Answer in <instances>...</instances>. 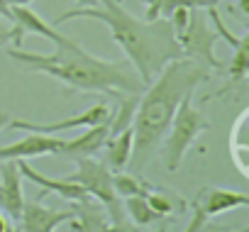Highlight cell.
Masks as SVG:
<instances>
[{
    "label": "cell",
    "instance_id": "obj_1",
    "mask_svg": "<svg viewBox=\"0 0 249 232\" xmlns=\"http://www.w3.org/2000/svg\"><path fill=\"white\" fill-rule=\"evenodd\" d=\"M100 3H103V10H98L95 5L66 10L54 20V25H61V22H69L76 18L103 22L110 30L112 39L117 42V47L124 52V56H127V61L132 64V69L137 71V76L142 78L144 86L161 71L164 64L183 56L181 44H178L169 20H164V18L152 20V22L140 20L122 8V0H100Z\"/></svg>",
    "mask_w": 249,
    "mask_h": 232
},
{
    "label": "cell",
    "instance_id": "obj_2",
    "mask_svg": "<svg viewBox=\"0 0 249 232\" xmlns=\"http://www.w3.org/2000/svg\"><path fill=\"white\" fill-rule=\"evenodd\" d=\"M54 47V54H32L22 52L20 47H10L8 56L27 71L52 76L59 83L81 93H105L117 98L120 93H142L147 88L130 61L98 59L73 39Z\"/></svg>",
    "mask_w": 249,
    "mask_h": 232
},
{
    "label": "cell",
    "instance_id": "obj_3",
    "mask_svg": "<svg viewBox=\"0 0 249 232\" xmlns=\"http://www.w3.org/2000/svg\"><path fill=\"white\" fill-rule=\"evenodd\" d=\"M208 78H210V69L205 64L191 56H178L164 64L161 71L147 83V88L137 100L135 120H132L135 147L130 161H135V166L147 164V159L161 144L178 103L186 95L196 93V88L203 86Z\"/></svg>",
    "mask_w": 249,
    "mask_h": 232
},
{
    "label": "cell",
    "instance_id": "obj_4",
    "mask_svg": "<svg viewBox=\"0 0 249 232\" xmlns=\"http://www.w3.org/2000/svg\"><path fill=\"white\" fill-rule=\"evenodd\" d=\"M76 164H78V169L73 174H69L66 178L83 186V191L105 208V213L110 217V230H132V225H127V220H124L122 198L115 193L112 171L107 169V164L98 161L93 157H78Z\"/></svg>",
    "mask_w": 249,
    "mask_h": 232
},
{
    "label": "cell",
    "instance_id": "obj_5",
    "mask_svg": "<svg viewBox=\"0 0 249 232\" xmlns=\"http://www.w3.org/2000/svg\"><path fill=\"white\" fill-rule=\"evenodd\" d=\"M210 127V120L205 118V112L198 110L193 105V93L186 95L174 118H171V125L164 135V159H166V171H178V166L183 164L188 149L196 144V140Z\"/></svg>",
    "mask_w": 249,
    "mask_h": 232
},
{
    "label": "cell",
    "instance_id": "obj_6",
    "mask_svg": "<svg viewBox=\"0 0 249 232\" xmlns=\"http://www.w3.org/2000/svg\"><path fill=\"white\" fill-rule=\"evenodd\" d=\"M249 205V196L242 191H227V188H217V186H208L203 188L193 203H191V222L186 225V232H198L203 230L210 217L222 215L227 210H237V208H247Z\"/></svg>",
    "mask_w": 249,
    "mask_h": 232
},
{
    "label": "cell",
    "instance_id": "obj_7",
    "mask_svg": "<svg viewBox=\"0 0 249 232\" xmlns=\"http://www.w3.org/2000/svg\"><path fill=\"white\" fill-rule=\"evenodd\" d=\"M215 42H217V32L210 30L208 25V15L200 5L191 8V20L188 27L183 30V35L178 37L181 52L183 56H191L200 64H205L208 69H220L222 64L215 56Z\"/></svg>",
    "mask_w": 249,
    "mask_h": 232
},
{
    "label": "cell",
    "instance_id": "obj_8",
    "mask_svg": "<svg viewBox=\"0 0 249 232\" xmlns=\"http://www.w3.org/2000/svg\"><path fill=\"white\" fill-rule=\"evenodd\" d=\"M10 20H13V30H8L5 35H0V42L10 39L13 47H22V39L27 35H39L54 44H64L69 37H64L61 32H56L49 22H44L30 5H10Z\"/></svg>",
    "mask_w": 249,
    "mask_h": 232
},
{
    "label": "cell",
    "instance_id": "obj_9",
    "mask_svg": "<svg viewBox=\"0 0 249 232\" xmlns=\"http://www.w3.org/2000/svg\"><path fill=\"white\" fill-rule=\"evenodd\" d=\"M110 105L107 103H95L90 107H86L83 112H78L76 118H66L59 123H30V120H10L8 127L10 130H20V132H42V135H56V132H66L73 127H93L103 120H107L110 115Z\"/></svg>",
    "mask_w": 249,
    "mask_h": 232
},
{
    "label": "cell",
    "instance_id": "obj_10",
    "mask_svg": "<svg viewBox=\"0 0 249 232\" xmlns=\"http://www.w3.org/2000/svg\"><path fill=\"white\" fill-rule=\"evenodd\" d=\"M66 140L54 137V135H42V132H30L15 144L0 147V161L5 159H35V157H47V154H59Z\"/></svg>",
    "mask_w": 249,
    "mask_h": 232
},
{
    "label": "cell",
    "instance_id": "obj_11",
    "mask_svg": "<svg viewBox=\"0 0 249 232\" xmlns=\"http://www.w3.org/2000/svg\"><path fill=\"white\" fill-rule=\"evenodd\" d=\"M0 210L8 213L13 220L20 217L22 213V174L18 166V159H5L0 161Z\"/></svg>",
    "mask_w": 249,
    "mask_h": 232
},
{
    "label": "cell",
    "instance_id": "obj_12",
    "mask_svg": "<svg viewBox=\"0 0 249 232\" xmlns=\"http://www.w3.org/2000/svg\"><path fill=\"white\" fill-rule=\"evenodd\" d=\"M69 217H73V210H54L42 205L39 200H32L22 203V213L18 220L25 232H52L59 225H64Z\"/></svg>",
    "mask_w": 249,
    "mask_h": 232
},
{
    "label": "cell",
    "instance_id": "obj_13",
    "mask_svg": "<svg viewBox=\"0 0 249 232\" xmlns=\"http://www.w3.org/2000/svg\"><path fill=\"white\" fill-rule=\"evenodd\" d=\"M18 166H20L22 178H30L35 186H42V191H52V193L61 196V198L69 200V203H76V200L88 198V193L83 191V186H78V183H73V181H69V178H49V176L35 171V166H30L25 159H18Z\"/></svg>",
    "mask_w": 249,
    "mask_h": 232
},
{
    "label": "cell",
    "instance_id": "obj_14",
    "mask_svg": "<svg viewBox=\"0 0 249 232\" xmlns=\"http://www.w3.org/2000/svg\"><path fill=\"white\" fill-rule=\"evenodd\" d=\"M69 230H78V232H90V230H110V217L105 213V208L95 200V198H83L76 200L73 205V217L66 220Z\"/></svg>",
    "mask_w": 249,
    "mask_h": 232
},
{
    "label": "cell",
    "instance_id": "obj_15",
    "mask_svg": "<svg viewBox=\"0 0 249 232\" xmlns=\"http://www.w3.org/2000/svg\"><path fill=\"white\" fill-rule=\"evenodd\" d=\"M110 120V115H107ZM107 120L93 125V127H86V132L71 142H66L61 147V157H69V159H78V157H93L98 149H103L105 140H107Z\"/></svg>",
    "mask_w": 249,
    "mask_h": 232
},
{
    "label": "cell",
    "instance_id": "obj_16",
    "mask_svg": "<svg viewBox=\"0 0 249 232\" xmlns=\"http://www.w3.org/2000/svg\"><path fill=\"white\" fill-rule=\"evenodd\" d=\"M105 152H107V169L115 174V171H122L124 166L130 164L132 159V147H135V130L132 127H124L120 130L117 135L107 137L105 140Z\"/></svg>",
    "mask_w": 249,
    "mask_h": 232
},
{
    "label": "cell",
    "instance_id": "obj_17",
    "mask_svg": "<svg viewBox=\"0 0 249 232\" xmlns=\"http://www.w3.org/2000/svg\"><path fill=\"white\" fill-rule=\"evenodd\" d=\"M122 208H124V215H130V220L135 222V227H147V225H154V222H164L166 220V215L157 213L144 200V196H130V198H124Z\"/></svg>",
    "mask_w": 249,
    "mask_h": 232
},
{
    "label": "cell",
    "instance_id": "obj_18",
    "mask_svg": "<svg viewBox=\"0 0 249 232\" xmlns=\"http://www.w3.org/2000/svg\"><path fill=\"white\" fill-rule=\"evenodd\" d=\"M112 186H115V193L120 196V198H130V196H147L154 186L152 183H147V181H142L140 176H135V174H127V171H115L112 174Z\"/></svg>",
    "mask_w": 249,
    "mask_h": 232
},
{
    "label": "cell",
    "instance_id": "obj_19",
    "mask_svg": "<svg viewBox=\"0 0 249 232\" xmlns=\"http://www.w3.org/2000/svg\"><path fill=\"white\" fill-rule=\"evenodd\" d=\"M227 71H230V81H234V83H239L249 76V32H244L242 42L234 47L230 64H227Z\"/></svg>",
    "mask_w": 249,
    "mask_h": 232
},
{
    "label": "cell",
    "instance_id": "obj_20",
    "mask_svg": "<svg viewBox=\"0 0 249 232\" xmlns=\"http://www.w3.org/2000/svg\"><path fill=\"white\" fill-rule=\"evenodd\" d=\"M144 200L157 210V213H161V215H171L174 210H181L186 203L176 196V193H171V191H161V188H152L147 196H144Z\"/></svg>",
    "mask_w": 249,
    "mask_h": 232
},
{
    "label": "cell",
    "instance_id": "obj_21",
    "mask_svg": "<svg viewBox=\"0 0 249 232\" xmlns=\"http://www.w3.org/2000/svg\"><path fill=\"white\" fill-rule=\"evenodd\" d=\"M247 118H249V112H247V110H242V112L237 115L234 127H232V132H230V152H232V149H249V147H247V137H244Z\"/></svg>",
    "mask_w": 249,
    "mask_h": 232
},
{
    "label": "cell",
    "instance_id": "obj_22",
    "mask_svg": "<svg viewBox=\"0 0 249 232\" xmlns=\"http://www.w3.org/2000/svg\"><path fill=\"white\" fill-rule=\"evenodd\" d=\"M0 18L10 20V0H0Z\"/></svg>",
    "mask_w": 249,
    "mask_h": 232
},
{
    "label": "cell",
    "instance_id": "obj_23",
    "mask_svg": "<svg viewBox=\"0 0 249 232\" xmlns=\"http://www.w3.org/2000/svg\"><path fill=\"white\" fill-rule=\"evenodd\" d=\"M237 3H239L237 10H239L242 15H249V0H237Z\"/></svg>",
    "mask_w": 249,
    "mask_h": 232
},
{
    "label": "cell",
    "instance_id": "obj_24",
    "mask_svg": "<svg viewBox=\"0 0 249 232\" xmlns=\"http://www.w3.org/2000/svg\"><path fill=\"white\" fill-rule=\"evenodd\" d=\"M10 230H13V225L8 222V217L0 215V232H10Z\"/></svg>",
    "mask_w": 249,
    "mask_h": 232
},
{
    "label": "cell",
    "instance_id": "obj_25",
    "mask_svg": "<svg viewBox=\"0 0 249 232\" xmlns=\"http://www.w3.org/2000/svg\"><path fill=\"white\" fill-rule=\"evenodd\" d=\"M8 123H10V118H8V112H0V132H3V130L8 127Z\"/></svg>",
    "mask_w": 249,
    "mask_h": 232
},
{
    "label": "cell",
    "instance_id": "obj_26",
    "mask_svg": "<svg viewBox=\"0 0 249 232\" xmlns=\"http://www.w3.org/2000/svg\"><path fill=\"white\" fill-rule=\"evenodd\" d=\"M78 3V8H90V5H98L100 0H76Z\"/></svg>",
    "mask_w": 249,
    "mask_h": 232
},
{
    "label": "cell",
    "instance_id": "obj_27",
    "mask_svg": "<svg viewBox=\"0 0 249 232\" xmlns=\"http://www.w3.org/2000/svg\"><path fill=\"white\" fill-rule=\"evenodd\" d=\"M32 0H10V5H30Z\"/></svg>",
    "mask_w": 249,
    "mask_h": 232
}]
</instances>
